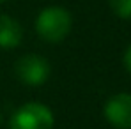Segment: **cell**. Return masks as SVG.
I'll use <instances>...</instances> for the list:
<instances>
[{
	"mask_svg": "<svg viewBox=\"0 0 131 129\" xmlns=\"http://www.w3.org/2000/svg\"><path fill=\"white\" fill-rule=\"evenodd\" d=\"M55 115L51 108L39 101H28L16 108L9 119V129H53Z\"/></svg>",
	"mask_w": 131,
	"mask_h": 129,
	"instance_id": "7a4b0ae2",
	"label": "cell"
},
{
	"mask_svg": "<svg viewBox=\"0 0 131 129\" xmlns=\"http://www.w3.org/2000/svg\"><path fill=\"white\" fill-rule=\"evenodd\" d=\"M0 126H2V113H0Z\"/></svg>",
	"mask_w": 131,
	"mask_h": 129,
	"instance_id": "9c48e42d",
	"label": "cell"
},
{
	"mask_svg": "<svg viewBox=\"0 0 131 129\" xmlns=\"http://www.w3.org/2000/svg\"><path fill=\"white\" fill-rule=\"evenodd\" d=\"M103 117L112 127L131 129V94L119 92L106 99L103 106Z\"/></svg>",
	"mask_w": 131,
	"mask_h": 129,
	"instance_id": "277c9868",
	"label": "cell"
},
{
	"mask_svg": "<svg viewBox=\"0 0 131 129\" xmlns=\"http://www.w3.org/2000/svg\"><path fill=\"white\" fill-rule=\"evenodd\" d=\"M14 74L23 85L41 87L51 76V64L39 53H25L14 62Z\"/></svg>",
	"mask_w": 131,
	"mask_h": 129,
	"instance_id": "3957f363",
	"label": "cell"
},
{
	"mask_svg": "<svg viewBox=\"0 0 131 129\" xmlns=\"http://www.w3.org/2000/svg\"><path fill=\"white\" fill-rule=\"evenodd\" d=\"M112 13L121 20H131V0H108Z\"/></svg>",
	"mask_w": 131,
	"mask_h": 129,
	"instance_id": "8992f818",
	"label": "cell"
},
{
	"mask_svg": "<svg viewBox=\"0 0 131 129\" xmlns=\"http://www.w3.org/2000/svg\"><path fill=\"white\" fill-rule=\"evenodd\" d=\"M37 37L48 44H59L67 39L73 30V14L64 5H46L34 21Z\"/></svg>",
	"mask_w": 131,
	"mask_h": 129,
	"instance_id": "6da1fadb",
	"label": "cell"
},
{
	"mask_svg": "<svg viewBox=\"0 0 131 129\" xmlns=\"http://www.w3.org/2000/svg\"><path fill=\"white\" fill-rule=\"evenodd\" d=\"M23 41V27L11 14L0 13V50H14Z\"/></svg>",
	"mask_w": 131,
	"mask_h": 129,
	"instance_id": "5b68a950",
	"label": "cell"
},
{
	"mask_svg": "<svg viewBox=\"0 0 131 129\" xmlns=\"http://www.w3.org/2000/svg\"><path fill=\"white\" fill-rule=\"evenodd\" d=\"M122 64L126 67V71L131 74V44L126 48V51H124V55H122Z\"/></svg>",
	"mask_w": 131,
	"mask_h": 129,
	"instance_id": "52a82bcc",
	"label": "cell"
},
{
	"mask_svg": "<svg viewBox=\"0 0 131 129\" xmlns=\"http://www.w3.org/2000/svg\"><path fill=\"white\" fill-rule=\"evenodd\" d=\"M7 2H11V0H0V5H2V4H7Z\"/></svg>",
	"mask_w": 131,
	"mask_h": 129,
	"instance_id": "ba28073f",
	"label": "cell"
}]
</instances>
